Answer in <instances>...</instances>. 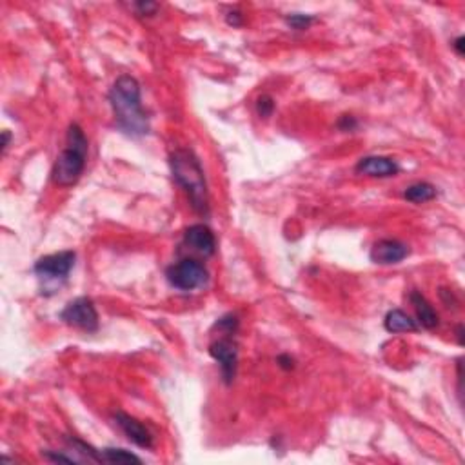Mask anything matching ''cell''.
<instances>
[{
  "label": "cell",
  "mask_w": 465,
  "mask_h": 465,
  "mask_svg": "<svg viewBox=\"0 0 465 465\" xmlns=\"http://www.w3.org/2000/svg\"><path fill=\"white\" fill-rule=\"evenodd\" d=\"M107 100L115 115L116 129L131 139L148 135L149 116L142 107V89L135 77L120 74L113 82Z\"/></svg>",
  "instance_id": "cell-1"
},
{
  "label": "cell",
  "mask_w": 465,
  "mask_h": 465,
  "mask_svg": "<svg viewBox=\"0 0 465 465\" xmlns=\"http://www.w3.org/2000/svg\"><path fill=\"white\" fill-rule=\"evenodd\" d=\"M113 420H115L116 425L120 427L122 433L126 434L129 442L142 447V449H153L155 447L153 434H151V431H149L140 420H136L135 416H129V414L122 413V411L115 413Z\"/></svg>",
  "instance_id": "cell-8"
},
{
  "label": "cell",
  "mask_w": 465,
  "mask_h": 465,
  "mask_svg": "<svg viewBox=\"0 0 465 465\" xmlns=\"http://www.w3.org/2000/svg\"><path fill=\"white\" fill-rule=\"evenodd\" d=\"M336 127L340 131H344V133H349V131H354L358 127V120L354 118L353 115H342L336 122Z\"/></svg>",
  "instance_id": "cell-21"
},
{
  "label": "cell",
  "mask_w": 465,
  "mask_h": 465,
  "mask_svg": "<svg viewBox=\"0 0 465 465\" xmlns=\"http://www.w3.org/2000/svg\"><path fill=\"white\" fill-rule=\"evenodd\" d=\"M173 180L187 195L191 207L202 216L210 214V191L200 159L189 148H178L169 155Z\"/></svg>",
  "instance_id": "cell-2"
},
{
  "label": "cell",
  "mask_w": 465,
  "mask_h": 465,
  "mask_svg": "<svg viewBox=\"0 0 465 465\" xmlns=\"http://www.w3.org/2000/svg\"><path fill=\"white\" fill-rule=\"evenodd\" d=\"M104 464H142V458L135 452L126 449H116V447H106L100 451Z\"/></svg>",
  "instance_id": "cell-15"
},
{
  "label": "cell",
  "mask_w": 465,
  "mask_h": 465,
  "mask_svg": "<svg viewBox=\"0 0 465 465\" xmlns=\"http://www.w3.org/2000/svg\"><path fill=\"white\" fill-rule=\"evenodd\" d=\"M42 456L46 460L53 462V464H80L79 458H74V456H68L64 452L58 451H44Z\"/></svg>",
  "instance_id": "cell-19"
},
{
  "label": "cell",
  "mask_w": 465,
  "mask_h": 465,
  "mask_svg": "<svg viewBox=\"0 0 465 465\" xmlns=\"http://www.w3.org/2000/svg\"><path fill=\"white\" fill-rule=\"evenodd\" d=\"M276 363H278V368H282L284 371H291V369H294V358L293 356H289V354H280L278 358H276Z\"/></svg>",
  "instance_id": "cell-23"
},
{
  "label": "cell",
  "mask_w": 465,
  "mask_h": 465,
  "mask_svg": "<svg viewBox=\"0 0 465 465\" xmlns=\"http://www.w3.org/2000/svg\"><path fill=\"white\" fill-rule=\"evenodd\" d=\"M240 327V320H238L237 315H232V313H228V315H223L216 320L214 324V329H219L222 335H235Z\"/></svg>",
  "instance_id": "cell-17"
},
{
  "label": "cell",
  "mask_w": 465,
  "mask_h": 465,
  "mask_svg": "<svg viewBox=\"0 0 465 465\" xmlns=\"http://www.w3.org/2000/svg\"><path fill=\"white\" fill-rule=\"evenodd\" d=\"M456 336H458V344L464 345V326H458V329H456Z\"/></svg>",
  "instance_id": "cell-26"
},
{
  "label": "cell",
  "mask_w": 465,
  "mask_h": 465,
  "mask_svg": "<svg viewBox=\"0 0 465 465\" xmlns=\"http://www.w3.org/2000/svg\"><path fill=\"white\" fill-rule=\"evenodd\" d=\"M74 262H77L74 251L53 253V255H46L35 262L33 273L37 275L38 282L42 285V294L56 293L61 285L68 282Z\"/></svg>",
  "instance_id": "cell-4"
},
{
  "label": "cell",
  "mask_w": 465,
  "mask_h": 465,
  "mask_svg": "<svg viewBox=\"0 0 465 465\" xmlns=\"http://www.w3.org/2000/svg\"><path fill=\"white\" fill-rule=\"evenodd\" d=\"M210 354L214 362L219 363L220 375L226 386H231L237 377L238 368V344L231 335H223L214 340L210 345Z\"/></svg>",
  "instance_id": "cell-7"
},
{
  "label": "cell",
  "mask_w": 465,
  "mask_h": 465,
  "mask_svg": "<svg viewBox=\"0 0 465 465\" xmlns=\"http://www.w3.org/2000/svg\"><path fill=\"white\" fill-rule=\"evenodd\" d=\"M166 278L171 287L189 293L195 289L205 287L210 282V273L205 269V265L195 258H184L177 264L169 265L166 269Z\"/></svg>",
  "instance_id": "cell-5"
},
{
  "label": "cell",
  "mask_w": 465,
  "mask_h": 465,
  "mask_svg": "<svg viewBox=\"0 0 465 465\" xmlns=\"http://www.w3.org/2000/svg\"><path fill=\"white\" fill-rule=\"evenodd\" d=\"M89 142L79 124H71L65 133V148L56 157L52 169V180L58 187H73L86 169Z\"/></svg>",
  "instance_id": "cell-3"
},
{
  "label": "cell",
  "mask_w": 465,
  "mask_h": 465,
  "mask_svg": "<svg viewBox=\"0 0 465 465\" xmlns=\"http://www.w3.org/2000/svg\"><path fill=\"white\" fill-rule=\"evenodd\" d=\"M384 327L389 333H414V331H418L416 320H413L402 309H391V311L387 313L386 318H384Z\"/></svg>",
  "instance_id": "cell-13"
},
{
  "label": "cell",
  "mask_w": 465,
  "mask_h": 465,
  "mask_svg": "<svg viewBox=\"0 0 465 465\" xmlns=\"http://www.w3.org/2000/svg\"><path fill=\"white\" fill-rule=\"evenodd\" d=\"M184 244L202 256H213L216 253V238L205 223H193L184 232Z\"/></svg>",
  "instance_id": "cell-10"
},
{
  "label": "cell",
  "mask_w": 465,
  "mask_h": 465,
  "mask_svg": "<svg viewBox=\"0 0 465 465\" xmlns=\"http://www.w3.org/2000/svg\"><path fill=\"white\" fill-rule=\"evenodd\" d=\"M438 195L436 187L429 182H416V184H411L409 187H405L404 191V198L407 202H413V204H425V202L434 200Z\"/></svg>",
  "instance_id": "cell-14"
},
{
  "label": "cell",
  "mask_w": 465,
  "mask_h": 465,
  "mask_svg": "<svg viewBox=\"0 0 465 465\" xmlns=\"http://www.w3.org/2000/svg\"><path fill=\"white\" fill-rule=\"evenodd\" d=\"M133 10L140 15V17H153L159 11V4L157 2H136L133 4Z\"/></svg>",
  "instance_id": "cell-20"
},
{
  "label": "cell",
  "mask_w": 465,
  "mask_h": 465,
  "mask_svg": "<svg viewBox=\"0 0 465 465\" xmlns=\"http://www.w3.org/2000/svg\"><path fill=\"white\" fill-rule=\"evenodd\" d=\"M10 142H11V133L10 131H2V155H6V151H8V148H10Z\"/></svg>",
  "instance_id": "cell-25"
},
{
  "label": "cell",
  "mask_w": 465,
  "mask_h": 465,
  "mask_svg": "<svg viewBox=\"0 0 465 465\" xmlns=\"http://www.w3.org/2000/svg\"><path fill=\"white\" fill-rule=\"evenodd\" d=\"M285 22L291 29L294 31H304V29H309L313 24L317 22V19L313 15H304V13H291L285 17Z\"/></svg>",
  "instance_id": "cell-16"
},
{
  "label": "cell",
  "mask_w": 465,
  "mask_h": 465,
  "mask_svg": "<svg viewBox=\"0 0 465 465\" xmlns=\"http://www.w3.org/2000/svg\"><path fill=\"white\" fill-rule=\"evenodd\" d=\"M226 22L231 26V28H242L244 26V15L242 11L237 10V8H232L226 13Z\"/></svg>",
  "instance_id": "cell-22"
},
{
  "label": "cell",
  "mask_w": 465,
  "mask_h": 465,
  "mask_svg": "<svg viewBox=\"0 0 465 465\" xmlns=\"http://www.w3.org/2000/svg\"><path fill=\"white\" fill-rule=\"evenodd\" d=\"M275 98L271 97V95H260V97L256 98V104H255V109H256V115L260 116V118H264V120H267L269 116H273V113H275Z\"/></svg>",
  "instance_id": "cell-18"
},
{
  "label": "cell",
  "mask_w": 465,
  "mask_h": 465,
  "mask_svg": "<svg viewBox=\"0 0 465 465\" xmlns=\"http://www.w3.org/2000/svg\"><path fill=\"white\" fill-rule=\"evenodd\" d=\"M61 320L64 324L77 329H82L86 333H95L98 331V313L93 300L88 297H80L71 300L68 306L62 309Z\"/></svg>",
  "instance_id": "cell-6"
},
{
  "label": "cell",
  "mask_w": 465,
  "mask_h": 465,
  "mask_svg": "<svg viewBox=\"0 0 465 465\" xmlns=\"http://www.w3.org/2000/svg\"><path fill=\"white\" fill-rule=\"evenodd\" d=\"M409 300L413 304L414 311H416V324L423 327V329H434L440 324L438 313L434 311V307L429 304V300L423 297L420 291H411Z\"/></svg>",
  "instance_id": "cell-12"
},
{
  "label": "cell",
  "mask_w": 465,
  "mask_h": 465,
  "mask_svg": "<svg viewBox=\"0 0 465 465\" xmlns=\"http://www.w3.org/2000/svg\"><path fill=\"white\" fill-rule=\"evenodd\" d=\"M411 253L409 246L402 240H396V238H384V240H378L375 246H372L371 253V260L375 264L380 265H393V264H400L404 258H407Z\"/></svg>",
  "instance_id": "cell-9"
},
{
  "label": "cell",
  "mask_w": 465,
  "mask_h": 465,
  "mask_svg": "<svg viewBox=\"0 0 465 465\" xmlns=\"http://www.w3.org/2000/svg\"><path fill=\"white\" fill-rule=\"evenodd\" d=\"M356 173L371 178H391L400 173V166L396 164V160L389 159V157L371 155V157L360 159V162L356 164Z\"/></svg>",
  "instance_id": "cell-11"
},
{
  "label": "cell",
  "mask_w": 465,
  "mask_h": 465,
  "mask_svg": "<svg viewBox=\"0 0 465 465\" xmlns=\"http://www.w3.org/2000/svg\"><path fill=\"white\" fill-rule=\"evenodd\" d=\"M452 47H455V52L458 53V55H460V56L464 55V53H465V38L462 37V35H460V37H456L455 40H452Z\"/></svg>",
  "instance_id": "cell-24"
}]
</instances>
